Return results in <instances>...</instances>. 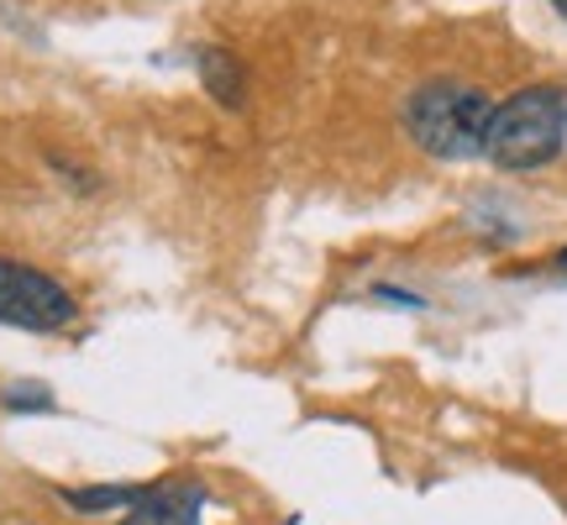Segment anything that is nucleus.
Masks as SVG:
<instances>
[{
    "instance_id": "1",
    "label": "nucleus",
    "mask_w": 567,
    "mask_h": 525,
    "mask_svg": "<svg viewBox=\"0 0 567 525\" xmlns=\"http://www.w3.org/2000/svg\"><path fill=\"white\" fill-rule=\"evenodd\" d=\"M494 95L478 80L457 74H431L400 101V132L415 153L436 163H478L494 122Z\"/></svg>"
},
{
    "instance_id": "2",
    "label": "nucleus",
    "mask_w": 567,
    "mask_h": 525,
    "mask_svg": "<svg viewBox=\"0 0 567 525\" xmlns=\"http://www.w3.org/2000/svg\"><path fill=\"white\" fill-rule=\"evenodd\" d=\"M567 153V80H530L494 105L484 163L499 174H547Z\"/></svg>"
},
{
    "instance_id": "3",
    "label": "nucleus",
    "mask_w": 567,
    "mask_h": 525,
    "mask_svg": "<svg viewBox=\"0 0 567 525\" xmlns=\"http://www.w3.org/2000/svg\"><path fill=\"white\" fill-rule=\"evenodd\" d=\"M84 316V295L59 268L27 258V253H0V326L32 331V337H59L74 331Z\"/></svg>"
},
{
    "instance_id": "4",
    "label": "nucleus",
    "mask_w": 567,
    "mask_h": 525,
    "mask_svg": "<svg viewBox=\"0 0 567 525\" xmlns=\"http://www.w3.org/2000/svg\"><path fill=\"white\" fill-rule=\"evenodd\" d=\"M205 509H210V488L200 478H158V484H142L137 505L126 509L116 525H205Z\"/></svg>"
},
{
    "instance_id": "5",
    "label": "nucleus",
    "mask_w": 567,
    "mask_h": 525,
    "mask_svg": "<svg viewBox=\"0 0 567 525\" xmlns=\"http://www.w3.org/2000/svg\"><path fill=\"white\" fill-rule=\"evenodd\" d=\"M189 63H195V80H200V90L210 95L216 111L243 116L247 105H252V74H247V63L237 59L231 48H221V42H200Z\"/></svg>"
},
{
    "instance_id": "6",
    "label": "nucleus",
    "mask_w": 567,
    "mask_h": 525,
    "mask_svg": "<svg viewBox=\"0 0 567 525\" xmlns=\"http://www.w3.org/2000/svg\"><path fill=\"white\" fill-rule=\"evenodd\" d=\"M59 494V505L69 515H80V521H105V515H126V509L137 505L142 484H63L53 488Z\"/></svg>"
},
{
    "instance_id": "7",
    "label": "nucleus",
    "mask_w": 567,
    "mask_h": 525,
    "mask_svg": "<svg viewBox=\"0 0 567 525\" xmlns=\"http://www.w3.org/2000/svg\"><path fill=\"white\" fill-rule=\"evenodd\" d=\"M0 410H11V415H53L59 394L42 379H11V384H0Z\"/></svg>"
},
{
    "instance_id": "8",
    "label": "nucleus",
    "mask_w": 567,
    "mask_h": 525,
    "mask_svg": "<svg viewBox=\"0 0 567 525\" xmlns=\"http://www.w3.org/2000/svg\"><path fill=\"white\" fill-rule=\"evenodd\" d=\"M48 168L59 174V184L69 189V195H101V189H105V174L95 168V163H84V158H69V153H48Z\"/></svg>"
},
{
    "instance_id": "9",
    "label": "nucleus",
    "mask_w": 567,
    "mask_h": 525,
    "mask_svg": "<svg viewBox=\"0 0 567 525\" xmlns=\"http://www.w3.org/2000/svg\"><path fill=\"white\" fill-rule=\"evenodd\" d=\"M368 300H373V305H389V310H410V316L431 310V300H425L421 289H405V284H394V279L368 284Z\"/></svg>"
},
{
    "instance_id": "10",
    "label": "nucleus",
    "mask_w": 567,
    "mask_h": 525,
    "mask_svg": "<svg viewBox=\"0 0 567 525\" xmlns=\"http://www.w3.org/2000/svg\"><path fill=\"white\" fill-rule=\"evenodd\" d=\"M536 274H547V279H567V243H557L547 258L536 262Z\"/></svg>"
},
{
    "instance_id": "11",
    "label": "nucleus",
    "mask_w": 567,
    "mask_h": 525,
    "mask_svg": "<svg viewBox=\"0 0 567 525\" xmlns=\"http://www.w3.org/2000/svg\"><path fill=\"white\" fill-rule=\"evenodd\" d=\"M547 6H551V17H557V21L567 27V0H547Z\"/></svg>"
}]
</instances>
